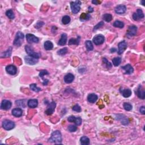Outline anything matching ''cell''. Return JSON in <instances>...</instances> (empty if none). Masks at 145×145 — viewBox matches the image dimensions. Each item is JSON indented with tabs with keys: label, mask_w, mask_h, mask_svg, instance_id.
Instances as JSON below:
<instances>
[{
	"label": "cell",
	"mask_w": 145,
	"mask_h": 145,
	"mask_svg": "<svg viewBox=\"0 0 145 145\" xmlns=\"http://www.w3.org/2000/svg\"><path fill=\"white\" fill-rule=\"evenodd\" d=\"M121 94L124 98H129L131 95V91L130 89H124L122 91H121Z\"/></svg>",
	"instance_id": "26"
},
{
	"label": "cell",
	"mask_w": 145,
	"mask_h": 145,
	"mask_svg": "<svg viewBox=\"0 0 145 145\" xmlns=\"http://www.w3.org/2000/svg\"><path fill=\"white\" fill-rule=\"evenodd\" d=\"M76 130H77V127L75 125H69V127H68V130L70 132H75Z\"/></svg>",
	"instance_id": "39"
},
{
	"label": "cell",
	"mask_w": 145,
	"mask_h": 145,
	"mask_svg": "<svg viewBox=\"0 0 145 145\" xmlns=\"http://www.w3.org/2000/svg\"><path fill=\"white\" fill-rule=\"evenodd\" d=\"M105 41L104 36L102 35H98L93 38V42L96 46L102 44Z\"/></svg>",
	"instance_id": "6"
},
{
	"label": "cell",
	"mask_w": 145,
	"mask_h": 145,
	"mask_svg": "<svg viewBox=\"0 0 145 145\" xmlns=\"http://www.w3.org/2000/svg\"><path fill=\"white\" fill-rule=\"evenodd\" d=\"M137 32V27L136 26H130L129 27L127 30V36L128 37H133L136 35Z\"/></svg>",
	"instance_id": "8"
},
{
	"label": "cell",
	"mask_w": 145,
	"mask_h": 145,
	"mask_svg": "<svg viewBox=\"0 0 145 145\" xmlns=\"http://www.w3.org/2000/svg\"><path fill=\"white\" fill-rule=\"evenodd\" d=\"M43 24H44V23H43V22H38L36 25V26H35L36 27L35 28H39L40 27H41L42 26Z\"/></svg>",
	"instance_id": "46"
},
{
	"label": "cell",
	"mask_w": 145,
	"mask_h": 145,
	"mask_svg": "<svg viewBox=\"0 0 145 145\" xmlns=\"http://www.w3.org/2000/svg\"><path fill=\"white\" fill-rule=\"evenodd\" d=\"M144 14H143V12L142 10L141 9H138L137 10L136 13H134L133 15V18L134 21H140V20L143 19L144 18Z\"/></svg>",
	"instance_id": "7"
},
{
	"label": "cell",
	"mask_w": 145,
	"mask_h": 145,
	"mask_svg": "<svg viewBox=\"0 0 145 145\" xmlns=\"http://www.w3.org/2000/svg\"><path fill=\"white\" fill-rule=\"evenodd\" d=\"M62 135L59 130L54 131L51 134V137L48 141L51 143H54L56 144H60L62 142Z\"/></svg>",
	"instance_id": "1"
},
{
	"label": "cell",
	"mask_w": 145,
	"mask_h": 145,
	"mask_svg": "<svg viewBox=\"0 0 145 145\" xmlns=\"http://www.w3.org/2000/svg\"><path fill=\"white\" fill-rule=\"evenodd\" d=\"M30 89L31 90L34 91V92H39V91H41V88L38 87L37 86V85H36V84H35V83H33V84H31L30 85Z\"/></svg>",
	"instance_id": "32"
},
{
	"label": "cell",
	"mask_w": 145,
	"mask_h": 145,
	"mask_svg": "<svg viewBox=\"0 0 145 145\" xmlns=\"http://www.w3.org/2000/svg\"><path fill=\"white\" fill-rule=\"evenodd\" d=\"M70 21V17L68 15H65L64 16H63V18H62V23L64 24H69Z\"/></svg>",
	"instance_id": "35"
},
{
	"label": "cell",
	"mask_w": 145,
	"mask_h": 145,
	"mask_svg": "<svg viewBox=\"0 0 145 145\" xmlns=\"http://www.w3.org/2000/svg\"><path fill=\"white\" fill-rule=\"evenodd\" d=\"M6 71L10 75H15L17 72V68L13 65H9L6 67Z\"/></svg>",
	"instance_id": "15"
},
{
	"label": "cell",
	"mask_w": 145,
	"mask_h": 145,
	"mask_svg": "<svg viewBox=\"0 0 145 145\" xmlns=\"http://www.w3.org/2000/svg\"><path fill=\"white\" fill-rule=\"evenodd\" d=\"M80 39H81L80 36H78L76 39L71 38L69 41V45H70H70H76V46H78L79 43Z\"/></svg>",
	"instance_id": "25"
},
{
	"label": "cell",
	"mask_w": 145,
	"mask_h": 145,
	"mask_svg": "<svg viewBox=\"0 0 145 145\" xmlns=\"http://www.w3.org/2000/svg\"><path fill=\"white\" fill-rule=\"evenodd\" d=\"M74 76L71 73H68L64 77V82L66 83H70L74 81Z\"/></svg>",
	"instance_id": "20"
},
{
	"label": "cell",
	"mask_w": 145,
	"mask_h": 145,
	"mask_svg": "<svg viewBox=\"0 0 145 145\" xmlns=\"http://www.w3.org/2000/svg\"><path fill=\"white\" fill-rule=\"evenodd\" d=\"M76 117H75V116H70V117H68V120L69 121V122H74L75 120H76Z\"/></svg>",
	"instance_id": "45"
},
{
	"label": "cell",
	"mask_w": 145,
	"mask_h": 145,
	"mask_svg": "<svg viewBox=\"0 0 145 145\" xmlns=\"http://www.w3.org/2000/svg\"><path fill=\"white\" fill-rule=\"evenodd\" d=\"M101 1H97V0H94V1H92V4H94L95 5H99L100 4H101Z\"/></svg>",
	"instance_id": "48"
},
{
	"label": "cell",
	"mask_w": 145,
	"mask_h": 145,
	"mask_svg": "<svg viewBox=\"0 0 145 145\" xmlns=\"http://www.w3.org/2000/svg\"><path fill=\"white\" fill-rule=\"evenodd\" d=\"M124 109L126 110V111H131V110L132 109L133 107L130 104V103H125L124 104Z\"/></svg>",
	"instance_id": "37"
},
{
	"label": "cell",
	"mask_w": 145,
	"mask_h": 145,
	"mask_svg": "<svg viewBox=\"0 0 145 145\" xmlns=\"http://www.w3.org/2000/svg\"><path fill=\"white\" fill-rule=\"evenodd\" d=\"M67 35L66 34H62L61 36V39H60V40L59 41V45L61 46H63L64 45H65L66 44V42H67Z\"/></svg>",
	"instance_id": "22"
},
{
	"label": "cell",
	"mask_w": 145,
	"mask_h": 145,
	"mask_svg": "<svg viewBox=\"0 0 145 145\" xmlns=\"http://www.w3.org/2000/svg\"><path fill=\"white\" fill-rule=\"evenodd\" d=\"M27 105L30 108H35L38 106V101L37 99H30L28 101Z\"/></svg>",
	"instance_id": "21"
},
{
	"label": "cell",
	"mask_w": 145,
	"mask_h": 145,
	"mask_svg": "<svg viewBox=\"0 0 145 145\" xmlns=\"http://www.w3.org/2000/svg\"><path fill=\"white\" fill-rule=\"evenodd\" d=\"M72 109L73 111L77 112H81V111H82L81 107H80L78 104L75 105V106L72 108Z\"/></svg>",
	"instance_id": "40"
},
{
	"label": "cell",
	"mask_w": 145,
	"mask_h": 145,
	"mask_svg": "<svg viewBox=\"0 0 145 145\" xmlns=\"http://www.w3.org/2000/svg\"><path fill=\"white\" fill-rule=\"evenodd\" d=\"M139 111H140V112L142 113V114H145V107L144 106L141 107L140 108Z\"/></svg>",
	"instance_id": "47"
},
{
	"label": "cell",
	"mask_w": 145,
	"mask_h": 145,
	"mask_svg": "<svg viewBox=\"0 0 145 145\" xmlns=\"http://www.w3.org/2000/svg\"><path fill=\"white\" fill-rule=\"evenodd\" d=\"M44 46L45 49L46 50V51H50V50H52L53 49V44L51 41H46V42L44 43Z\"/></svg>",
	"instance_id": "24"
},
{
	"label": "cell",
	"mask_w": 145,
	"mask_h": 145,
	"mask_svg": "<svg viewBox=\"0 0 145 145\" xmlns=\"http://www.w3.org/2000/svg\"><path fill=\"white\" fill-rule=\"evenodd\" d=\"M82 120L81 117H76V120H75L74 123L76 125L79 126V125H81L82 124Z\"/></svg>",
	"instance_id": "42"
},
{
	"label": "cell",
	"mask_w": 145,
	"mask_h": 145,
	"mask_svg": "<svg viewBox=\"0 0 145 145\" xmlns=\"http://www.w3.org/2000/svg\"><path fill=\"white\" fill-rule=\"evenodd\" d=\"M112 62L113 65L115 66H118L121 62V59L120 57H115L112 60Z\"/></svg>",
	"instance_id": "31"
},
{
	"label": "cell",
	"mask_w": 145,
	"mask_h": 145,
	"mask_svg": "<svg viewBox=\"0 0 145 145\" xmlns=\"http://www.w3.org/2000/svg\"><path fill=\"white\" fill-rule=\"evenodd\" d=\"M121 68L125 70V74H131L134 71L133 67L130 64H127L124 66H122Z\"/></svg>",
	"instance_id": "18"
},
{
	"label": "cell",
	"mask_w": 145,
	"mask_h": 145,
	"mask_svg": "<svg viewBox=\"0 0 145 145\" xmlns=\"http://www.w3.org/2000/svg\"><path fill=\"white\" fill-rule=\"evenodd\" d=\"M2 127L6 130H10L14 128L15 124L12 121L5 120L2 122Z\"/></svg>",
	"instance_id": "4"
},
{
	"label": "cell",
	"mask_w": 145,
	"mask_h": 145,
	"mask_svg": "<svg viewBox=\"0 0 145 145\" xmlns=\"http://www.w3.org/2000/svg\"><path fill=\"white\" fill-rule=\"evenodd\" d=\"M104 22H100L98 23V24L94 27V30H96L99 29V28H101V27H103V26H104Z\"/></svg>",
	"instance_id": "41"
},
{
	"label": "cell",
	"mask_w": 145,
	"mask_h": 145,
	"mask_svg": "<svg viewBox=\"0 0 145 145\" xmlns=\"http://www.w3.org/2000/svg\"><path fill=\"white\" fill-rule=\"evenodd\" d=\"M141 2L142 3V5H145V3H144V1H142Z\"/></svg>",
	"instance_id": "50"
},
{
	"label": "cell",
	"mask_w": 145,
	"mask_h": 145,
	"mask_svg": "<svg viewBox=\"0 0 145 145\" xmlns=\"http://www.w3.org/2000/svg\"><path fill=\"white\" fill-rule=\"evenodd\" d=\"M25 50H26V53L28 54V56H30L31 57H33L36 58V59H39L40 58V54L38 53L35 52L33 51L30 46H25Z\"/></svg>",
	"instance_id": "5"
},
{
	"label": "cell",
	"mask_w": 145,
	"mask_h": 145,
	"mask_svg": "<svg viewBox=\"0 0 145 145\" xmlns=\"http://www.w3.org/2000/svg\"><path fill=\"white\" fill-rule=\"evenodd\" d=\"M103 62H104V64H106V66L108 68H112V65H111V64L109 62H108V60L106 59V58H104V59H103Z\"/></svg>",
	"instance_id": "44"
},
{
	"label": "cell",
	"mask_w": 145,
	"mask_h": 145,
	"mask_svg": "<svg viewBox=\"0 0 145 145\" xmlns=\"http://www.w3.org/2000/svg\"><path fill=\"white\" fill-rule=\"evenodd\" d=\"M26 39L27 42L30 43V44H32V43H38L39 41V39H38L36 36L31 34H28L26 35Z\"/></svg>",
	"instance_id": "10"
},
{
	"label": "cell",
	"mask_w": 145,
	"mask_h": 145,
	"mask_svg": "<svg viewBox=\"0 0 145 145\" xmlns=\"http://www.w3.org/2000/svg\"><path fill=\"white\" fill-rule=\"evenodd\" d=\"M118 46H119V49H118L117 52L118 54H121L125 51L126 48H127L128 45L125 41H122L119 43Z\"/></svg>",
	"instance_id": "13"
},
{
	"label": "cell",
	"mask_w": 145,
	"mask_h": 145,
	"mask_svg": "<svg viewBox=\"0 0 145 145\" xmlns=\"http://www.w3.org/2000/svg\"><path fill=\"white\" fill-rule=\"evenodd\" d=\"M116 119L120 121L121 124L124 125H128L129 122L128 119H127V117L123 114H116Z\"/></svg>",
	"instance_id": "12"
},
{
	"label": "cell",
	"mask_w": 145,
	"mask_h": 145,
	"mask_svg": "<svg viewBox=\"0 0 145 145\" xmlns=\"http://www.w3.org/2000/svg\"><path fill=\"white\" fill-rule=\"evenodd\" d=\"M85 45H86V47L89 51H92L94 49V46H93L92 43L90 40H87L85 42Z\"/></svg>",
	"instance_id": "29"
},
{
	"label": "cell",
	"mask_w": 145,
	"mask_h": 145,
	"mask_svg": "<svg viewBox=\"0 0 145 145\" xmlns=\"http://www.w3.org/2000/svg\"><path fill=\"white\" fill-rule=\"evenodd\" d=\"M89 11H90V12H92L93 11V9H92V7H90L89 8Z\"/></svg>",
	"instance_id": "49"
},
{
	"label": "cell",
	"mask_w": 145,
	"mask_h": 145,
	"mask_svg": "<svg viewBox=\"0 0 145 145\" xmlns=\"http://www.w3.org/2000/svg\"><path fill=\"white\" fill-rule=\"evenodd\" d=\"M12 103L8 100H3L1 104V109L3 110H8L11 107Z\"/></svg>",
	"instance_id": "14"
},
{
	"label": "cell",
	"mask_w": 145,
	"mask_h": 145,
	"mask_svg": "<svg viewBox=\"0 0 145 145\" xmlns=\"http://www.w3.org/2000/svg\"><path fill=\"white\" fill-rule=\"evenodd\" d=\"M137 95L138 98L141 99H145V90L143 89L142 86H139L137 90Z\"/></svg>",
	"instance_id": "17"
},
{
	"label": "cell",
	"mask_w": 145,
	"mask_h": 145,
	"mask_svg": "<svg viewBox=\"0 0 145 145\" xmlns=\"http://www.w3.org/2000/svg\"><path fill=\"white\" fill-rule=\"evenodd\" d=\"M126 7L123 5H120L115 8V12L118 14H122L126 12Z\"/></svg>",
	"instance_id": "16"
},
{
	"label": "cell",
	"mask_w": 145,
	"mask_h": 145,
	"mask_svg": "<svg viewBox=\"0 0 145 145\" xmlns=\"http://www.w3.org/2000/svg\"><path fill=\"white\" fill-rule=\"evenodd\" d=\"M90 14H86L85 13H82L81 14V16H80V18H81V20H88L90 18Z\"/></svg>",
	"instance_id": "38"
},
{
	"label": "cell",
	"mask_w": 145,
	"mask_h": 145,
	"mask_svg": "<svg viewBox=\"0 0 145 145\" xmlns=\"http://www.w3.org/2000/svg\"><path fill=\"white\" fill-rule=\"evenodd\" d=\"M11 52H12V48L10 47L6 52H3L1 54V58H4V57H10L11 54Z\"/></svg>",
	"instance_id": "28"
},
{
	"label": "cell",
	"mask_w": 145,
	"mask_h": 145,
	"mask_svg": "<svg viewBox=\"0 0 145 145\" xmlns=\"http://www.w3.org/2000/svg\"><path fill=\"white\" fill-rule=\"evenodd\" d=\"M103 18L105 21L109 22L112 20V15L110 14H105L103 15Z\"/></svg>",
	"instance_id": "34"
},
{
	"label": "cell",
	"mask_w": 145,
	"mask_h": 145,
	"mask_svg": "<svg viewBox=\"0 0 145 145\" xmlns=\"http://www.w3.org/2000/svg\"><path fill=\"white\" fill-rule=\"evenodd\" d=\"M113 26L115 27H117V28H122L124 27V24L122 22L120 21H116L113 23Z\"/></svg>",
	"instance_id": "30"
},
{
	"label": "cell",
	"mask_w": 145,
	"mask_h": 145,
	"mask_svg": "<svg viewBox=\"0 0 145 145\" xmlns=\"http://www.w3.org/2000/svg\"><path fill=\"white\" fill-rule=\"evenodd\" d=\"M68 48L65 47L62 48V49H61L60 50H59V51L57 52V53L59 55H60V56H63V55H65V54H66V53H68Z\"/></svg>",
	"instance_id": "36"
},
{
	"label": "cell",
	"mask_w": 145,
	"mask_h": 145,
	"mask_svg": "<svg viewBox=\"0 0 145 145\" xmlns=\"http://www.w3.org/2000/svg\"><path fill=\"white\" fill-rule=\"evenodd\" d=\"M81 143L83 145H88L90 144V139L87 137L83 136L80 139Z\"/></svg>",
	"instance_id": "27"
},
{
	"label": "cell",
	"mask_w": 145,
	"mask_h": 145,
	"mask_svg": "<svg viewBox=\"0 0 145 145\" xmlns=\"http://www.w3.org/2000/svg\"><path fill=\"white\" fill-rule=\"evenodd\" d=\"M55 108H56V103L54 101H52V102L48 104L47 109L45 112V113L47 115L52 114L54 111Z\"/></svg>",
	"instance_id": "11"
},
{
	"label": "cell",
	"mask_w": 145,
	"mask_h": 145,
	"mask_svg": "<svg viewBox=\"0 0 145 145\" xmlns=\"http://www.w3.org/2000/svg\"><path fill=\"white\" fill-rule=\"evenodd\" d=\"M24 60L27 64L30 65H34L36 64V63L38 62V59L33 57L30 56H27L24 57Z\"/></svg>",
	"instance_id": "9"
},
{
	"label": "cell",
	"mask_w": 145,
	"mask_h": 145,
	"mask_svg": "<svg viewBox=\"0 0 145 145\" xmlns=\"http://www.w3.org/2000/svg\"><path fill=\"white\" fill-rule=\"evenodd\" d=\"M98 96L95 94H90L88 95L87 100L90 103H95L98 100Z\"/></svg>",
	"instance_id": "23"
},
{
	"label": "cell",
	"mask_w": 145,
	"mask_h": 145,
	"mask_svg": "<svg viewBox=\"0 0 145 145\" xmlns=\"http://www.w3.org/2000/svg\"><path fill=\"white\" fill-rule=\"evenodd\" d=\"M81 2L79 1H76L70 2L71 10L73 14H77L78 13H79L80 9H81Z\"/></svg>",
	"instance_id": "3"
},
{
	"label": "cell",
	"mask_w": 145,
	"mask_h": 145,
	"mask_svg": "<svg viewBox=\"0 0 145 145\" xmlns=\"http://www.w3.org/2000/svg\"><path fill=\"white\" fill-rule=\"evenodd\" d=\"M49 74V73L46 70H41L40 72L39 73V76H40V78H43V76L45 75H48Z\"/></svg>",
	"instance_id": "43"
},
{
	"label": "cell",
	"mask_w": 145,
	"mask_h": 145,
	"mask_svg": "<svg viewBox=\"0 0 145 145\" xmlns=\"http://www.w3.org/2000/svg\"><path fill=\"white\" fill-rule=\"evenodd\" d=\"M24 34H23L22 32H18L16 33L15 38V39L14 40V42H13V44L15 46H20L22 44L23 40L24 39Z\"/></svg>",
	"instance_id": "2"
},
{
	"label": "cell",
	"mask_w": 145,
	"mask_h": 145,
	"mask_svg": "<svg viewBox=\"0 0 145 145\" xmlns=\"http://www.w3.org/2000/svg\"><path fill=\"white\" fill-rule=\"evenodd\" d=\"M12 114L15 117H21L23 114V111L22 109L19 108H15V109H13L12 111Z\"/></svg>",
	"instance_id": "19"
},
{
	"label": "cell",
	"mask_w": 145,
	"mask_h": 145,
	"mask_svg": "<svg viewBox=\"0 0 145 145\" xmlns=\"http://www.w3.org/2000/svg\"><path fill=\"white\" fill-rule=\"evenodd\" d=\"M6 15L8 18L11 19H14L15 18V15L12 10H8L6 12Z\"/></svg>",
	"instance_id": "33"
}]
</instances>
